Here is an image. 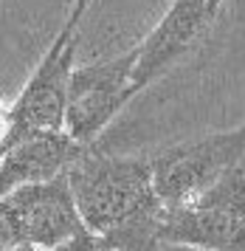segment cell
Returning a JSON list of instances; mask_svg holds the SVG:
<instances>
[{"label": "cell", "mask_w": 245, "mask_h": 251, "mask_svg": "<svg viewBox=\"0 0 245 251\" xmlns=\"http://www.w3.org/2000/svg\"><path fill=\"white\" fill-rule=\"evenodd\" d=\"M65 178L85 228L104 237L113 251H144L158 240L164 203L152 186L149 158L107 155L90 144Z\"/></svg>", "instance_id": "obj_1"}, {"label": "cell", "mask_w": 245, "mask_h": 251, "mask_svg": "<svg viewBox=\"0 0 245 251\" xmlns=\"http://www.w3.org/2000/svg\"><path fill=\"white\" fill-rule=\"evenodd\" d=\"M93 0H74L65 25L59 28L54 43L43 54L40 65L31 71L28 82L23 85L20 96L9 107V130L0 150L31 133L62 130L68 102V79L74 71V57L79 46V23Z\"/></svg>", "instance_id": "obj_2"}, {"label": "cell", "mask_w": 245, "mask_h": 251, "mask_svg": "<svg viewBox=\"0 0 245 251\" xmlns=\"http://www.w3.org/2000/svg\"><path fill=\"white\" fill-rule=\"evenodd\" d=\"M245 158V125L178 141L149 158L152 186L164 206H180L209 189L225 170Z\"/></svg>", "instance_id": "obj_3"}, {"label": "cell", "mask_w": 245, "mask_h": 251, "mask_svg": "<svg viewBox=\"0 0 245 251\" xmlns=\"http://www.w3.org/2000/svg\"><path fill=\"white\" fill-rule=\"evenodd\" d=\"M135 48L119 57L88 62L71 71L68 79V102H65V130L79 144H96L101 130L110 125L122 107L135 96L133 91V68Z\"/></svg>", "instance_id": "obj_4"}, {"label": "cell", "mask_w": 245, "mask_h": 251, "mask_svg": "<svg viewBox=\"0 0 245 251\" xmlns=\"http://www.w3.org/2000/svg\"><path fill=\"white\" fill-rule=\"evenodd\" d=\"M225 0H172L158 25L135 46L133 91L141 93L147 85L161 79L175 62L189 54L212 28Z\"/></svg>", "instance_id": "obj_5"}, {"label": "cell", "mask_w": 245, "mask_h": 251, "mask_svg": "<svg viewBox=\"0 0 245 251\" xmlns=\"http://www.w3.org/2000/svg\"><path fill=\"white\" fill-rule=\"evenodd\" d=\"M3 201L9 203L11 215L17 220L23 246L48 251L85 228L65 175L45 183L20 186Z\"/></svg>", "instance_id": "obj_6"}, {"label": "cell", "mask_w": 245, "mask_h": 251, "mask_svg": "<svg viewBox=\"0 0 245 251\" xmlns=\"http://www.w3.org/2000/svg\"><path fill=\"white\" fill-rule=\"evenodd\" d=\"M79 144L65 130H45L11 141L0 150V198L20 186L54 181L82 155Z\"/></svg>", "instance_id": "obj_7"}, {"label": "cell", "mask_w": 245, "mask_h": 251, "mask_svg": "<svg viewBox=\"0 0 245 251\" xmlns=\"http://www.w3.org/2000/svg\"><path fill=\"white\" fill-rule=\"evenodd\" d=\"M186 203L206 206V209L223 212L228 217H245V167L237 164L231 170H225L209 189H203L200 195H195Z\"/></svg>", "instance_id": "obj_8"}, {"label": "cell", "mask_w": 245, "mask_h": 251, "mask_svg": "<svg viewBox=\"0 0 245 251\" xmlns=\"http://www.w3.org/2000/svg\"><path fill=\"white\" fill-rule=\"evenodd\" d=\"M48 251H113V246L104 237L93 234V231H88V228H82V231H76L74 237L62 240L59 246H54V249H48Z\"/></svg>", "instance_id": "obj_9"}, {"label": "cell", "mask_w": 245, "mask_h": 251, "mask_svg": "<svg viewBox=\"0 0 245 251\" xmlns=\"http://www.w3.org/2000/svg\"><path fill=\"white\" fill-rule=\"evenodd\" d=\"M20 228H17V220L11 215L9 203L0 198V251L11 249V246H20Z\"/></svg>", "instance_id": "obj_10"}, {"label": "cell", "mask_w": 245, "mask_h": 251, "mask_svg": "<svg viewBox=\"0 0 245 251\" xmlns=\"http://www.w3.org/2000/svg\"><path fill=\"white\" fill-rule=\"evenodd\" d=\"M144 251H206V249H197V246H186V243H172V240H152Z\"/></svg>", "instance_id": "obj_11"}, {"label": "cell", "mask_w": 245, "mask_h": 251, "mask_svg": "<svg viewBox=\"0 0 245 251\" xmlns=\"http://www.w3.org/2000/svg\"><path fill=\"white\" fill-rule=\"evenodd\" d=\"M6 130H9V107L0 104V144H3V138H6Z\"/></svg>", "instance_id": "obj_12"}, {"label": "cell", "mask_w": 245, "mask_h": 251, "mask_svg": "<svg viewBox=\"0 0 245 251\" xmlns=\"http://www.w3.org/2000/svg\"><path fill=\"white\" fill-rule=\"evenodd\" d=\"M6 251H43V249H34V246H11V249H6Z\"/></svg>", "instance_id": "obj_13"}, {"label": "cell", "mask_w": 245, "mask_h": 251, "mask_svg": "<svg viewBox=\"0 0 245 251\" xmlns=\"http://www.w3.org/2000/svg\"><path fill=\"white\" fill-rule=\"evenodd\" d=\"M0 3H3V0H0Z\"/></svg>", "instance_id": "obj_14"}]
</instances>
